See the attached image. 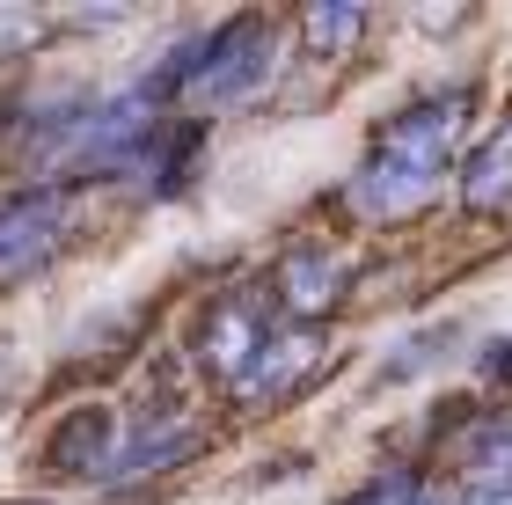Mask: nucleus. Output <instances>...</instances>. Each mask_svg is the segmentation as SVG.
Listing matches in <instances>:
<instances>
[{
	"label": "nucleus",
	"instance_id": "9b49d317",
	"mask_svg": "<svg viewBox=\"0 0 512 505\" xmlns=\"http://www.w3.org/2000/svg\"><path fill=\"white\" fill-rule=\"evenodd\" d=\"M366 30H374V15L366 8H344V0H322V8L293 15V44L308 66H344L366 44Z\"/></svg>",
	"mask_w": 512,
	"mask_h": 505
},
{
	"label": "nucleus",
	"instance_id": "f257e3e1",
	"mask_svg": "<svg viewBox=\"0 0 512 505\" xmlns=\"http://www.w3.org/2000/svg\"><path fill=\"white\" fill-rule=\"evenodd\" d=\"M469 118H476V81H439L425 96H410L403 110L366 132V154L352 176L337 183V205L359 227H403L447 191V176L469 147Z\"/></svg>",
	"mask_w": 512,
	"mask_h": 505
},
{
	"label": "nucleus",
	"instance_id": "1a4fd4ad",
	"mask_svg": "<svg viewBox=\"0 0 512 505\" xmlns=\"http://www.w3.org/2000/svg\"><path fill=\"white\" fill-rule=\"evenodd\" d=\"M454 198H461V213H476V220H505L512 213V110L491 118V132H476V140L461 147Z\"/></svg>",
	"mask_w": 512,
	"mask_h": 505
},
{
	"label": "nucleus",
	"instance_id": "6e6552de",
	"mask_svg": "<svg viewBox=\"0 0 512 505\" xmlns=\"http://www.w3.org/2000/svg\"><path fill=\"white\" fill-rule=\"evenodd\" d=\"M118 440H125V410L118 403H74V410H59V418L37 432L30 469L44 476V484H96V491H110Z\"/></svg>",
	"mask_w": 512,
	"mask_h": 505
},
{
	"label": "nucleus",
	"instance_id": "f8f14e48",
	"mask_svg": "<svg viewBox=\"0 0 512 505\" xmlns=\"http://www.w3.org/2000/svg\"><path fill=\"white\" fill-rule=\"evenodd\" d=\"M425 491H432V476L417 462H381V469H366L337 505H425Z\"/></svg>",
	"mask_w": 512,
	"mask_h": 505
},
{
	"label": "nucleus",
	"instance_id": "7ed1b4c3",
	"mask_svg": "<svg viewBox=\"0 0 512 505\" xmlns=\"http://www.w3.org/2000/svg\"><path fill=\"white\" fill-rule=\"evenodd\" d=\"M74 213H81L74 183H15V191H0V301L52 279V264L74 249Z\"/></svg>",
	"mask_w": 512,
	"mask_h": 505
},
{
	"label": "nucleus",
	"instance_id": "0eeeda50",
	"mask_svg": "<svg viewBox=\"0 0 512 505\" xmlns=\"http://www.w3.org/2000/svg\"><path fill=\"white\" fill-rule=\"evenodd\" d=\"M359 286V264L352 249L330 242V235H300L278 249V264L264 271V293L278 308V323H330V315L352 301Z\"/></svg>",
	"mask_w": 512,
	"mask_h": 505
},
{
	"label": "nucleus",
	"instance_id": "2eb2a0df",
	"mask_svg": "<svg viewBox=\"0 0 512 505\" xmlns=\"http://www.w3.org/2000/svg\"><path fill=\"white\" fill-rule=\"evenodd\" d=\"M454 505H512V484H491V491H461Z\"/></svg>",
	"mask_w": 512,
	"mask_h": 505
},
{
	"label": "nucleus",
	"instance_id": "39448f33",
	"mask_svg": "<svg viewBox=\"0 0 512 505\" xmlns=\"http://www.w3.org/2000/svg\"><path fill=\"white\" fill-rule=\"evenodd\" d=\"M271 330H278V308H271L264 279H256V286H220L213 301L191 315L183 359H191V374H198L205 388H220V396H227V388L249 374V359L264 352Z\"/></svg>",
	"mask_w": 512,
	"mask_h": 505
},
{
	"label": "nucleus",
	"instance_id": "423d86ee",
	"mask_svg": "<svg viewBox=\"0 0 512 505\" xmlns=\"http://www.w3.org/2000/svg\"><path fill=\"white\" fill-rule=\"evenodd\" d=\"M213 447V418H205L198 403L183 396H154L125 410V440H118V469H110V491L125 484H154V476H169L183 462H198V454Z\"/></svg>",
	"mask_w": 512,
	"mask_h": 505
},
{
	"label": "nucleus",
	"instance_id": "9d476101",
	"mask_svg": "<svg viewBox=\"0 0 512 505\" xmlns=\"http://www.w3.org/2000/svg\"><path fill=\"white\" fill-rule=\"evenodd\" d=\"M454 469H461V491L512 484V410H461Z\"/></svg>",
	"mask_w": 512,
	"mask_h": 505
},
{
	"label": "nucleus",
	"instance_id": "ddd939ff",
	"mask_svg": "<svg viewBox=\"0 0 512 505\" xmlns=\"http://www.w3.org/2000/svg\"><path fill=\"white\" fill-rule=\"evenodd\" d=\"M461 330L454 323H432L425 337H410V344H395V359H381V381H410V374H425V366L439 359V344H454Z\"/></svg>",
	"mask_w": 512,
	"mask_h": 505
},
{
	"label": "nucleus",
	"instance_id": "dca6fc26",
	"mask_svg": "<svg viewBox=\"0 0 512 505\" xmlns=\"http://www.w3.org/2000/svg\"><path fill=\"white\" fill-rule=\"evenodd\" d=\"M0 505H59V498H0Z\"/></svg>",
	"mask_w": 512,
	"mask_h": 505
},
{
	"label": "nucleus",
	"instance_id": "f03ea898",
	"mask_svg": "<svg viewBox=\"0 0 512 505\" xmlns=\"http://www.w3.org/2000/svg\"><path fill=\"white\" fill-rule=\"evenodd\" d=\"M278 52H286V22L249 8V15H227L213 30L183 37L161 66H147V81H154V96H161L169 118L213 125L220 110H242L249 96H264L278 81V66H286Z\"/></svg>",
	"mask_w": 512,
	"mask_h": 505
},
{
	"label": "nucleus",
	"instance_id": "4468645a",
	"mask_svg": "<svg viewBox=\"0 0 512 505\" xmlns=\"http://www.w3.org/2000/svg\"><path fill=\"white\" fill-rule=\"evenodd\" d=\"M476 374H483V381H498V388H512V337H491V344H483Z\"/></svg>",
	"mask_w": 512,
	"mask_h": 505
},
{
	"label": "nucleus",
	"instance_id": "20e7f679",
	"mask_svg": "<svg viewBox=\"0 0 512 505\" xmlns=\"http://www.w3.org/2000/svg\"><path fill=\"white\" fill-rule=\"evenodd\" d=\"M337 366V337L322 323H278L264 337V352L249 359V374L227 388V410L235 418H278V410L308 403Z\"/></svg>",
	"mask_w": 512,
	"mask_h": 505
}]
</instances>
